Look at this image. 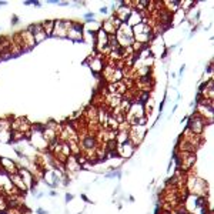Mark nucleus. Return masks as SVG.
I'll return each mask as SVG.
<instances>
[{"instance_id":"6ab92c4d","label":"nucleus","mask_w":214,"mask_h":214,"mask_svg":"<svg viewBox=\"0 0 214 214\" xmlns=\"http://www.w3.org/2000/svg\"><path fill=\"white\" fill-rule=\"evenodd\" d=\"M184 70H185V64H183V66L180 67V70H178V76H183V73H184Z\"/></svg>"},{"instance_id":"ddd939ff","label":"nucleus","mask_w":214,"mask_h":214,"mask_svg":"<svg viewBox=\"0 0 214 214\" xmlns=\"http://www.w3.org/2000/svg\"><path fill=\"white\" fill-rule=\"evenodd\" d=\"M41 27H43V30H44V33L47 37L52 36V33H53V27H54V20H43L41 21Z\"/></svg>"},{"instance_id":"6e6552de","label":"nucleus","mask_w":214,"mask_h":214,"mask_svg":"<svg viewBox=\"0 0 214 214\" xmlns=\"http://www.w3.org/2000/svg\"><path fill=\"white\" fill-rule=\"evenodd\" d=\"M27 29H29L30 32H32V34H33L36 44H37V43H41L43 40L47 39L44 30H43V27H41V23H33V25H30Z\"/></svg>"},{"instance_id":"f3484780","label":"nucleus","mask_w":214,"mask_h":214,"mask_svg":"<svg viewBox=\"0 0 214 214\" xmlns=\"http://www.w3.org/2000/svg\"><path fill=\"white\" fill-rule=\"evenodd\" d=\"M17 23H19V17H17L16 14H14V16L12 17V26H16Z\"/></svg>"},{"instance_id":"9b49d317","label":"nucleus","mask_w":214,"mask_h":214,"mask_svg":"<svg viewBox=\"0 0 214 214\" xmlns=\"http://www.w3.org/2000/svg\"><path fill=\"white\" fill-rule=\"evenodd\" d=\"M100 26H101V30H103L104 33L109 34V36H113V34H116V32H117V29H116V26L113 25V21H111L110 17L101 21Z\"/></svg>"},{"instance_id":"f03ea898","label":"nucleus","mask_w":214,"mask_h":214,"mask_svg":"<svg viewBox=\"0 0 214 214\" xmlns=\"http://www.w3.org/2000/svg\"><path fill=\"white\" fill-rule=\"evenodd\" d=\"M69 40L74 43H80L84 39V25L80 21H71V26L67 30V37Z\"/></svg>"},{"instance_id":"bb28decb","label":"nucleus","mask_w":214,"mask_h":214,"mask_svg":"<svg viewBox=\"0 0 214 214\" xmlns=\"http://www.w3.org/2000/svg\"><path fill=\"white\" fill-rule=\"evenodd\" d=\"M6 4H7V2H0V7H2V6H6Z\"/></svg>"},{"instance_id":"f8f14e48","label":"nucleus","mask_w":214,"mask_h":214,"mask_svg":"<svg viewBox=\"0 0 214 214\" xmlns=\"http://www.w3.org/2000/svg\"><path fill=\"white\" fill-rule=\"evenodd\" d=\"M141 21H143V17H141L140 12H137V10H133L132 14L128 16L127 19V25L130 26V27H134V26L140 25Z\"/></svg>"},{"instance_id":"2eb2a0df","label":"nucleus","mask_w":214,"mask_h":214,"mask_svg":"<svg viewBox=\"0 0 214 214\" xmlns=\"http://www.w3.org/2000/svg\"><path fill=\"white\" fill-rule=\"evenodd\" d=\"M207 84H208V83H207V80H206V82H203L201 84H200V86H198V93H203V91L206 90Z\"/></svg>"},{"instance_id":"4be33fe9","label":"nucleus","mask_w":214,"mask_h":214,"mask_svg":"<svg viewBox=\"0 0 214 214\" xmlns=\"http://www.w3.org/2000/svg\"><path fill=\"white\" fill-rule=\"evenodd\" d=\"M59 6H70L69 2H59Z\"/></svg>"},{"instance_id":"39448f33","label":"nucleus","mask_w":214,"mask_h":214,"mask_svg":"<svg viewBox=\"0 0 214 214\" xmlns=\"http://www.w3.org/2000/svg\"><path fill=\"white\" fill-rule=\"evenodd\" d=\"M32 124L27 121V119L25 117H17V119H12V126H10V130L13 132H20L25 133L30 137V133H32Z\"/></svg>"},{"instance_id":"b1692460","label":"nucleus","mask_w":214,"mask_h":214,"mask_svg":"<svg viewBox=\"0 0 214 214\" xmlns=\"http://www.w3.org/2000/svg\"><path fill=\"white\" fill-rule=\"evenodd\" d=\"M50 4H59V0H49Z\"/></svg>"},{"instance_id":"412c9836","label":"nucleus","mask_w":214,"mask_h":214,"mask_svg":"<svg viewBox=\"0 0 214 214\" xmlns=\"http://www.w3.org/2000/svg\"><path fill=\"white\" fill-rule=\"evenodd\" d=\"M36 213H37V214H49V211H44L43 208H37Z\"/></svg>"},{"instance_id":"a878e982","label":"nucleus","mask_w":214,"mask_h":214,"mask_svg":"<svg viewBox=\"0 0 214 214\" xmlns=\"http://www.w3.org/2000/svg\"><path fill=\"white\" fill-rule=\"evenodd\" d=\"M82 198H83V200H84V201H87V203L90 201V200H89V198H87L86 196H84V194H82Z\"/></svg>"},{"instance_id":"0eeeda50","label":"nucleus","mask_w":214,"mask_h":214,"mask_svg":"<svg viewBox=\"0 0 214 214\" xmlns=\"http://www.w3.org/2000/svg\"><path fill=\"white\" fill-rule=\"evenodd\" d=\"M0 166L3 167L6 176H12L19 171V164H16L12 159H7V157H0Z\"/></svg>"},{"instance_id":"5701e85b","label":"nucleus","mask_w":214,"mask_h":214,"mask_svg":"<svg viewBox=\"0 0 214 214\" xmlns=\"http://www.w3.org/2000/svg\"><path fill=\"white\" fill-rule=\"evenodd\" d=\"M23 4H25V6H32V0H26Z\"/></svg>"},{"instance_id":"9d476101","label":"nucleus","mask_w":214,"mask_h":214,"mask_svg":"<svg viewBox=\"0 0 214 214\" xmlns=\"http://www.w3.org/2000/svg\"><path fill=\"white\" fill-rule=\"evenodd\" d=\"M7 177L10 178V183H12V185H14L16 189H19L21 193L26 194V191H29L27 185L25 184V181H23V178L20 177V174H19V173L12 174V176H7Z\"/></svg>"},{"instance_id":"a211bd4d","label":"nucleus","mask_w":214,"mask_h":214,"mask_svg":"<svg viewBox=\"0 0 214 214\" xmlns=\"http://www.w3.org/2000/svg\"><path fill=\"white\" fill-rule=\"evenodd\" d=\"M73 198H74V196H73V194H69V193L66 194V201H67V203H69V201H71Z\"/></svg>"},{"instance_id":"20e7f679","label":"nucleus","mask_w":214,"mask_h":214,"mask_svg":"<svg viewBox=\"0 0 214 214\" xmlns=\"http://www.w3.org/2000/svg\"><path fill=\"white\" fill-rule=\"evenodd\" d=\"M87 63H89V66H90L91 71L96 74H99L103 71L104 66H106V57L104 56H101V54L99 53H93L90 56V57L87 59Z\"/></svg>"},{"instance_id":"393cba45","label":"nucleus","mask_w":214,"mask_h":214,"mask_svg":"<svg viewBox=\"0 0 214 214\" xmlns=\"http://www.w3.org/2000/svg\"><path fill=\"white\" fill-rule=\"evenodd\" d=\"M50 196H52V197H56V196H57V191H50Z\"/></svg>"},{"instance_id":"423d86ee","label":"nucleus","mask_w":214,"mask_h":214,"mask_svg":"<svg viewBox=\"0 0 214 214\" xmlns=\"http://www.w3.org/2000/svg\"><path fill=\"white\" fill-rule=\"evenodd\" d=\"M132 12H133V10L128 7V6H126L124 2H120V3L117 4L116 10L113 12V16L117 17L121 23H127V19H128V16L132 14Z\"/></svg>"},{"instance_id":"1a4fd4ad","label":"nucleus","mask_w":214,"mask_h":214,"mask_svg":"<svg viewBox=\"0 0 214 214\" xmlns=\"http://www.w3.org/2000/svg\"><path fill=\"white\" fill-rule=\"evenodd\" d=\"M116 151H117V156H119V157L130 159V157L134 154L136 148L133 147V146L128 143V141H126V143H123V144H117V148H116Z\"/></svg>"},{"instance_id":"f257e3e1","label":"nucleus","mask_w":214,"mask_h":214,"mask_svg":"<svg viewBox=\"0 0 214 214\" xmlns=\"http://www.w3.org/2000/svg\"><path fill=\"white\" fill-rule=\"evenodd\" d=\"M206 126H208V123L203 119L201 116H198L197 113H193L190 116L189 123H187V128L191 133L197 134V136H203V133L206 130Z\"/></svg>"},{"instance_id":"aec40b11","label":"nucleus","mask_w":214,"mask_h":214,"mask_svg":"<svg viewBox=\"0 0 214 214\" xmlns=\"http://www.w3.org/2000/svg\"><path fill=\"white\" fill-rule=\"evenodd\" d=\"M32 6H36V7H40L41 3L40 2H37V0H32Z\"/></svg>"},{"instance_id":"7ed1b4c3","label":"nucleus","mask_w":214,"mask_h":214,"mask_svg":"<svg viewBox=\"0 0 214 214\" xmlns=\"http://www.w3.org/2000/svg\"><path fill=\"white\" fill-rule=\"evenodd\" d=\"M73 20H66V19H59L54 20V27H53V33L52 36L57 37V39H66L67 37V30L71 26Z\"/></svg>"},{"instance_id":"4468645a","label":"nucleus","mask_w":214,"mask_h":214,"mask_svg":"<svg viewBox=\"0 0 214 214\" xmlns=\"http://www.w3.org/2000/svg\"><path fill=\"white\" fill-rule=\"evenodd\" d=\"M83 17H84L86 20H90V19H91V20H94L96 13H93V12H87V13H86V14H84V16H83Z\"/></svg>"},{"instance_id":"dca6fc26","label":"nucleus","mask_w":214,"mask_h":214,"mask_svg":"<svg viewBox=\"0 0 214 214\" xmlns=\"http://www.w3.org/2000/svg\"><path fill=\"white\" fill-rule=\"evenodd\" d=\"M100 13H101V14H107V13L110 12V10H109V7H106V6H103V7H100V10H99Z\"/></svg>"}]
</instances>
